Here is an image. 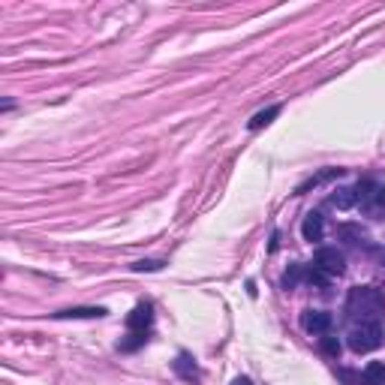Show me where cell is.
<instances>
[{
    "mask_svg": "<svg viewBox=\"0 0 385 385\" xmlns=\"http://www.w3.org/2000/svg\"><path fill=\"white\" fill-rule=\"evenodd\" d=\"M100 316H105V307H67L54 313V319H100Z\"/></svg>",
    "mask_w": 385,
    "mask_h": 385,
    "instance_id": "obj_9",
    "label": "cell"
},
{
    "mask_svg": "<svg viewBox=\"0 0 385 385\" xmlns=\"http://www.w3.org/2000/svg\"><path fill=\"white\" fill-rule=\"evenodd\" d=\"M362 385H385V364L382 362L367 364V371L362 373Z\"/></svg>",
    "mask_w": 385,
    "mask_h": 385,
    "instance_id": "obj_12",
    "label": "cell"
},
{
    "mask_svg": "<svg viewBox=\"0 0 385 385\" xmlns=\"http://www.w3.org/2000/svg\"><path fill=\"white\" fill-rule=\"evenodd\" d=\"M171 367H175V373L181 376L184 382H199L202 379V371H199V364H196V358L190 355V352H178Z\"/></svg>",
    "mask_w": 385,
    "mask_h": 385,
    "instance_id": "obj_5",
    "label": "cell"
},
{
    "mask_svg": "<svg viewBox=\"0 0 385 385\" xmlns=\"http://www.w3.org/2000/svg\"><path fill=\"white\" fill-rule=\"evenodd\" d=\"M346 343H349L352 352H358V355H362V352H373L382 343V325L379 322H362V325H355V329L349 331Z\"/></svg>",
    "mask_w": 385,
    "mask_h": 385,
    "instance_id": "obj_3",
    "label": "cell"
},
{
    "mask_svg": "<svg viewBox=\"0 0 385 385\" xmlns=\"http://www.w3.org/2000/svg\"><path fill=\"white\" fill-rule=\"evenodd\" d=\"M301 235H304V241H322L325 235V220L322 214H316V211H310V214L304 217V223H301Z\"/></svg>",
    "mask_w": 385,
    "mask_h": 385,
    "instance_id": "obj_8",
    "label": "cell"
},
{
    "mask_svg": "<svg viewBox=\"0 0 385 385\" xmlns=\"http://www.w3.org/2000/svg\"><path fill=\"white\" fill-rule=\"evenodd\" d=\"M145 340H147V331H133V334H129V340H121V349H124V352H133V349L142 346Z\"/></svg>",
    "mask_w": 385,
    "mask_h": 385,
    "instance_id": "obj_14",
    "label": "cell"
},
{
    "mask_svg": "<svg viewBox=\"0 0 385 385\" xmlns=\"http://www.w3.org/2000/svg\"><path fill=\"white\" fill-rule=\"evenodd\" d=\"M313 268L322 271L325 277H340L346 271V259H343V253L337 247H319L313 256Z\"/></svg>",
    "mask_w": 385,
    "mask_h": 385,
    "instance_id": "obj_4",
    "label": "cell"
},
{
    "mask_svg": "<svg viewBox=\"0 0 385 385\" xmlns=\"http://www.w3.org/2000/svg\"><path fill=\"white\" fill-rule=\"evenodd\" d=\"M319 346H322L325 355L340 358V340H337V337H331V334H322V337H319Z\"/></svg>",
    "mask_w": 385,
    "mask_h": 385,
    "instance_id": "obj_13",
    "label": "cell"
},
{
    "mask_svg": "<svg viewBox=\"0 0 385 385\" xmlns=\"http://www.w3.org/2000/svg\"><path fill=\"white\" fill-rule=\"evenodd\" d=\"M151 322H154V310H151V304H136L133 313L127 316V329H129V331H147V329H151Z\"/></svg>",
    "mask_w": 385,
    "mask_h": 385,
    "instance_id": "obj_7",
    "label": "cell"
},
{
    "mask_svg": "<svg viewBox=\"0 0 385 385\" xmlns=\"http://www.w3.org/2000/svg\"><path fill=\"white\" fill-rule=\"evenodd\" d=\"M385 313V295L376 286H355L346 298V316L362 319V322H376Z\"/></svg>",
    "mask_w": 385,
    "mask_h": 385,
    "instance_id": "obj_1",
    "label": "cell"
},
{
    "mask_svg": "<svg viewBox=\"0 0 385 385\" xmlns=\"http://www.w3.org/2000/svg\"><path fill=\"white\" fill-rule=\"evenodd\" d=\"M355 202H358V187H337V190L331 193V205L340 208V211L352 208Z\"/></svg>",
    "mask_w": 385,
    "mask_h": 385,
    "instance_id": "obj_10",
    "label": "cell"
},
{
    "mask_svg": "<svg viewBox=\"0 0 385 385\" xmlns=\"http://www.w3.org/2000/svg\"><path fill=\"white\" fill-rule=\"evenodd\" d=\"M232 385H253V379H250V376H235Z\"/></svg>",
    "mask_w": 385,
    "mask_h": 385,
    "instance_id": "obj_19",
    "label": "cell"
},
{
    "mask_svg": "<svg viewBox=\"0 0 385 385\" xmlns=\"http://www.w3.org/2000/svg\"><path fill=\"white\" fill-rule=\"evenodd\" d=\"M358 205H362V211L367 217L382 220L385 217V184H376V181L358 184Z\"/></svg>",
    "mask_w": 385,
    "mask_h": 385,
    "instance_id": "obj_2",
    "label": "cell"
},
{
    "mask_svg": "<svg viewBox=\"0 0 385 385\" xmlns=\"http://www.w3.org/2000/svg\"><path fill=\"white\" fill-rule=\"evenodd\" d=\"M340 235H343V238H352L349 244H364L367 238H364V232H358V229H352V226H343L340 229Z\"/></svg>",
    "mask_w": 385,
    "mask_h": 385,
    "instance_id": "obj_17",
    "label": "cell"
},
{
    "mask_svg": "<svg viewBox=\"0 0 385 385\" xmlns=\"http://www.w3.org/2000/svg\"><path fill=\"white\" fill-rule=\"evenodd\" d=\"M298 277H301V265H292L289 271H286V277H283V289H295Z\"/></svg>",
    "mask_w": 385,
    "mask_h": 385,
    "instance_id": "obj_16",
    "label": "cell"
},
{
    "mask_svg": "<svg viewBox=\"0 0 385 385\" xmlns=\"http://www.w3.org/2000/svg\"><path fill=\"white\" fill-rule=\"evenodd\" d=\"M160 268H163L160 259H142L133 265V271H160Z\"/></svg>",
    "mask_w": 385,
    "mask_h": 385,
    "instance_id": "obj_15",
    "label": "cell"
},
{
    "mask_svg": "<svg viewBox=\"0 0 385 385\" xmlns=\"http://www.w3.org/2000/svg\"><path fill=\"white\" fill-rule=\"evenodd\" d=\"M307 283H310V286H319V289H325V286H329V277H325L322 271H316V268H313V271L307 274Z\"/></svg>",
    "mask_w": 385,
    "mask_h": 385,
    "instance_id": "obj_18",
    "label": "cell"
},
{
    "mask_svg": "<svg viewBox=\"0 0 385 385\" xmlns=\"http://www.w3.org/2000/svg\"><path fill=\"white\" fill-rule=\"evenodd\" d=\"M301 325H304L310 334H329V329H331V313H325V310H304V316H301Z\"/></svg>",
    "mask_w": 385,
    "mask_h": 385,
    "instance_id": "obj_6",
    "label": "cell"
},
{
    "mask_svg": "<svg viewBox=\"0 0 385 385\" xmlns=\"http://www.w3.org/2000/svg\"><path fill=\"white\" fill-rule=\"evenodd\" d=\"M277 114H280V105H268L265 112H256V114H253L247 127L253 129V133H256V129H262V127H268V124H271V121L277 118Z\"/></svg>",
    "mask_w": 385,
    "mask_h": 385,
    "instance_id": "obj_11",
    "label": "cell"
}]
</instances>
